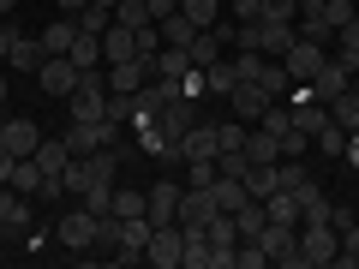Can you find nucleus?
Masks as SVG:
<instances>
[{"mask_svg":"<svg viewBox=\"0 0 359 269\" xmlns=\"http://www.w3.org/2000/svg\"><path fill=\"white\" fill-rule=\"evenodd\" d=\"M264 18H282V25H294V18H299V0H264Z\"/></svg>","mask_w":359,"mask_h":269,"instance_id":"obj_42","label":"nucleus"},{"mask_svg":"<svg viewBox=\"0 0 359 269\" xmlns=\"http://www.w3.org/2000/svg\"><path fill=\"white\" fill-rule=\"evenodd\" d=\"M335 269H359V221L341 228V251H335Z\"/></svg>","mask_w":359,"mask_h":269,"instance_id":"obj_35","label":"nucleus"},{"mask_svg":"<svg viewBox=\"0 0 359 269\" xmlns=\"http://www.w3.org/2000/svg\"><path fill=\"white\" fill-rule=\"evenodd\" d=\"M216 216V198L210 186H180V228H198V221Z\"/></svg>","mask_w":359,"mask_h":269,"instance_id":"obj_14","label":"nucleus"},{"mask_svg":"<svg viewBox=\"0 0 359 269\" xmlns=\"http://www.w3.org/2000/svg\"><path fill=\"white\" fill-rule=\"evenodd\" d=\"M335 60H347L359 72V18H347V25L335 30Z\"/></svg>","mask_w":359,"mask_h":269,"instance_id":"obj_29","label":"nucleus"},{"mask_svg":"<svg viewBox=\"0 0 359 269\" xmlns=\"http://www.w3.org/2000/svg\"><path fill=\"white\" fill-rule=\"evenodd\" d=\"M156 48H162V25H144V30H138V54H144V60H150Z\"/></svg>","mask_w":359,"mask_h":269,"instance_id":"obj_45","label":"nucleus"},{"mask_svg":"<svg viewBox=\"0 0 359 269\" xmlns=\"http://www.w3.org/2000/svg\"><path fill=\"white\" fill-rule=\"evenodd\" d=\"M108 120H114V126H132V96L108 90Z\"/></svg>","mask_w":359,"mask_h":269,"instance_id":"obj_40","label":"nucleus"},{"mask_svg":"<svg viewBox=\"0 0 359 269\" xmlns=\"http://www.w3.org/2000/svg\"><path fill=\"white\" fill-rule=\"evenodd\" d=\"M138 54V30H126V25H108L102 30V60L114 66V60H132Z\"/></svg>","mask_w":359,"mask_h":269,"instance_id":"obj_18","label":"nucleus"},{"mask_svg":"<svg viewBox=\"0 0 359 269\" xmlns=\"http://www.w3.org/2000/svg\"><path fill=\"white\" fill-rule=\"evenodd\" d=\"M210 198H216V209H228V216H233V209H240L252 192H245V186H240L233 174H216V179H210Z\"/></svg>","mask_w":359,"mask_h":269,"instance_id":"obj_22","label":"nucleus"},{"mask_svg":"<svg viewBox=\"0 0 359 269\" xmlns=\"http://www.w3.org/2000/svg\"><path fill=\"white\" fill-rule=\"evenodd\" d=\"M6 96H13V78H6V66H0V108H6Z\"/></svg>","mask_w":359,"mask_h":269,"instance_id":"obj_48","label":"nucleus"},{"mask_svg":"<svg viewBox=\"0 0 359 269\" xmlns=\"http://www.w3.org/2000/svg\"><path fill=\"white\" fill-rule=\"evenodd\" d=\"M216 120H198L186 138H180V162H216Z\"/></svg>","mask_w":359,"mask_h":269,"instance_id":"obj_11","label":"nucleus"},{"mask_svg":"<svg viewBox=\"0 0 359 269\" xmlns=\"http://www.w3.org/2000/svg\"><path fill=\"white\" fill-rule=\"evenodd\" d=\"M353 78H359V72H353V66H347V60H323L318 72H311V84H306V90H311V96H318V102H330V96H341V90L353 84Z\"/></svg>","mask_w":359,"mask_h":269,"instance_id":"obj_9","label":"nucleus"},{"mask_svg":"<svg viewBox=\"0 0 359 269\" xmlns=\"http://www.w3.org/2000/svg\"><path fill=\"white\" fill-rule=\"evenodd\" d=\"M264 209H269V221H287V228H299V198L287 192V186H276V192L264 198Z\"/></svg>","mask_w":359,"mask_h":269,"instance_id":"obj_25","label":"nucleus"},{"mask_svg":"<svg viewBox=\"0 0 359 269\" xmlns=\"http://www.w3.org/2000/svg\"><path fill=\"white\" fill-rule=\"evenodd\" d=\"M72 18H78V30H90V36H102V30L114 25V13H108V6H96V0H90L84 13H72Z\"/></svg>","mask_w":359,"mask_h":269,"instance_id":"obj_33","label":"nucleus"},{"mask_svg":"<svg viewBox=\"0 0 359 269\" xmlns=\"http://www.w3.org/2000/svg\"><path fill=\"white\" fill-rule=\"evenodd\" d=\"M222 102H228V114H233V120H245V126H257V120H264V108L276 102V96H269L264 84H252V78H240V84H233L228 96H222Z\"/></svg>","mask_w":359,"mask_h":269,"instance_id":"obj_4","label":"nucleus"},{"mask_svg":"<svg viewBox=\"0 0 359 269\" xmlns=\"http://www.w3.org/2000/svg\"><path fill=\"white\" fill-rule=\"evenodd\" d=\"M257 245H264V257L276 269H306L299 263V228H287V221H269V228L257 233Z\"/></svg>","mask_w":359,"mask_h":269,"instance_id":"obj_3","label":"nucleus"},{"mask_svg":"<svg viewBox=\"0 0 359 269\" xmlns=\"http://www.w3.org/2000/svg\"><path fill=\"white\" fill-rule=\"evenodd\" d=\"M192 36H198V25H192V18H186V13L162 18V42H168V48H186V42H192Z\"/></svg>","mask_w":359,"mask_h":269,"instance_id":"obj_31","label":"nucleus"},{"mask_svg":"<svg viewBox=\"0 0 359 269\" xmlns=\"http://www.w3.org/2000/svg\"><path fill=\"white\" fill-rule=\"evenodd\" d=\"M335 251H341V233L330 221H299V263L306 269H335Z\"/></svg>","mask_w":359,"mask_h":269,"instance_id":"obj_1","label":"nucleus"},{"mask_svg":"<svg viewBox=\"0 0 359 269\" xmlns=\"http://www.w3.org/2000/svg\"><path fill=\"white\" fill-rule=\"evenodd\" d=\"M13 167H18V156H6V150H0V186L13 179Z\"/></svg>","mask_w":359,"mask_h":269,"instance_id":"obj_47","label":"nucleus"},{"mask_svg":"<svg viewBox=\"0 0 359 269\" xmlns=\"http://www.w3.org/2000/svg\"><path fill=\"white\" fill-rule=\"evenodd\" d=\"M318 18H323L330 30H341L347 18H353V0H323V13H318Z\"/></svg>","mask_w":359,"mask_h":269,"instance_id":"obj_39","label":"nucleus"},{"mask_svg":"<svg viewBox=\"0 0 359 269\" xmlns=\"http://www.w3.org/2000/svg\"><path fill=\"white\" fill-rule=\"evenodd\" d=\"M66 60H72L78 72H84V66H108V60H102V36L78 30V36H72V48H66Z\"/></svg>","mask_w":359,"mask_h":269,"instance_id":"obj_21","label":"nucleus"},{"mask_svg":"<svg viewBox=\"0 0 359 269\" xmlns=\"http://www.w3.org/2000/svg\"><path fill=\"white\" fill-rule=\"evenodd\" d=\"M36 144H42L36 120H25V114L0 120V150H6V156H36Z\"/></svg>","mask_w":359,"mask_h":269,"instance_id":"obj_8","label":"nucleus"},{"mask_svg":"<svg viewBox=\"0 0 359 269\" xmlns=\"http://www.w3.org/2000/svg\"><path fill=\"white\" fill-rule=\"evenodd\" d=\"M144 216H150V228L180 221V179H156L150 192H144Z\"/></svg>","mask_w":359,"mask_h":269,"instance_id":"obj_6","label":"nucleus"},{"mask_svg":"<svg viewBox=\"0 0 359 269\" xmlns=\"http://www.w3.org/2000/svg\"><path fill=\"white\" fill-rule=\"evenodd\" d=\"M30 204H36V198H25L18 186H0V228L13 233V240L30 228Z\"/></svg>","mask_w":359,"mask_h":269,"instance_id":"obj_12","label":"nucleus"},{"mask_svg":"<svg viewBox=\"0 0 359 269\" xmlns=\"http://www.w3.org/2000/svg\"><path fill=\"white\" fill-rule=\"evenodd\" d=\"M216 174H222L216 162H186V186H210Z\"/></svg>","mask_w":359,"mask_h":269,"instance_id":"obj_43","label":"nucleus"},{"mask_svg":"<svg viewBox=\"0 0 359 269\" xmlns=\"http://www.w3.org/2000/svg\"><path fill=\"white\" fill-rule=\"evenodd\" d=\"M330 120L341 132H359V84H347L341 96H330Z\"/></svg>","mask_w":359,"mask_h":269,"instance_id":"obj_19","label":"nucleus"},{"mask_svg":"<svg viewBox=\"0 0 359 269\" xmlns=\"http://www.w3.org/2000/svg\"><path fill=\"white\" fill-rule=\"evenodd\" d=\"M150 78H186V48H156L150 54Z\"/></svg>","mask_w":359,"mask_h":269,"instance_id":"obj_26","label":"nucleus"},{"mask_svg":"<svg viewBox=\"0 0 359 269\" xmlns=\"http://www.w3.org/2000/svg\"><path fill=\"white\" fill-rule=\"evenodd\" d=\"M144 6H150V18H156V25H162V18H174V13H180V0H144Z\"/></svg>","mask_w":359,"mask_h":269,"instance_id":"obj_46","label":"nucleus"},{"mask_svg":"<svg viewBox=\"0 0 359 269\" xmlns=\"http://www.w3.org/2000/svg\"><path fill=\"white\" fill-rule=\"evenodd\" d=\"M36 84L48 90V96H60V102H66V96L78 90V66L66 60V54H48V60H42V72H36Z\"/></svg>","mask_w":359,"mask_h":269,"instance_id":"obj_10","label":"nucleus"},{"mask_svg":"<svg viewBox=\"0 0 359 269\" xmlns=\"http://www.w3.org/2000/svg\"><path fill=\"white\" fill-rule=\"evenodd\" d=\"M18 36H25V30H18V13H13V18H0V66H6V54H13Z\"/></svg>","mask_w":359,"mask_h":269,"instance_id":"obj_41","label":"nucleus"},{"mask_svg":"<svg viewBox=\"0 0 359 269\" xmlns=\"http://www.w3.org/2000/svg\"><path fill=\"white\" fill-rule=\"evenodd\" d=\"M323 60H330V54H323V42H306V36H294V48L282 54V66H287V78H294V84H311V72H318Z\"/></svg>","mask_w":359,"mask_h":269,"instance_id":"obj_7","label":"nucleus"},{"mask_svg":"<svg viewBox=\"0 0 359 269\" xmlns=\"http://www.w3.org/2000/svg\"><path fill=\"white\" fill-rule=\"evenodd\" d=\"M222 6H228L233 25H257V18H264V0H222Z\"/></svg>","mask_w":359,"mask_h":269,"instance_id":"obj_38","label":"nucleus"},{"mask_svg":"<svg viewBox=\"0 0 359 269\" xmlns=\"http://www.w3.org/2000/svg\"><path fill=\"white\" fill-rule=\"evenodd\" d=\"M233 269H269L264 245H257V240H240V245H233Z\"/></svg>","mask_w":359,"mask_h":269,"instance_id":"obj_34","label":"nucleus"},{"mask_svg":"<svg viewBox=\"0 0 359 269\" xmlns=\"http://www.w3.org/2000/svg\"><path fill=\"white\" fill-rule=\"evenodd\" d=\"M252 84H264L269 96H276V102H287V96H294V78H287V66H282V60H264Z\"/></svg>","mask_w":359,"mask_h":269,"instance_id":"obj_20","label":"nucleus"},{"mask_svg":"<svg viewBox=\"0 0 359 269\" xmlns=\"http://www.w3.org/2000/svg\"><path fill=\"white\" fill-rule=\"evenodd\" d=\"M36 36H42V48H48V54H66V48H72V36H78V18L72 13H54Z\"/></svg>","mask_w":359,"mask_h":269,"instance_id":"obj_17","label":"nucleus"},{"mask_svg":"<svg viewBox=\"0 0 359 269\" xmlns=\"http://www.w3.org/2000/svg\"><path fill=\"white\" fill-rule=\"evenodd\" d=\"M6 240H13V233H6V228H0V245H6Z\"/></svg>","mask_w":359,"mask_h":269,"instance_id":"obj_52","label":"nucleus"},{"mask_svg":"<svg viewBox=\"0 0 359 269\" xmlns=\"http://www.w3.org/2000/svg\"><path fill=\"white\" fill-rule=\"evenodd\" d=\"M54 240H60L66 251H78V257H90V251H96V216H90L84 204H78V209H66V216L54 221Z\"/></svg>","mask_w":359,"mask_h":269,"instance_id":"obj_2","label":"nucleus"},{"mask_svg":"<svg viewBox=\"0 0 359 269\" xmlns=\"http://www.w3.org/2000/svg\"><path fill=\"white\" fill-rule=\"evenodd\" d=\"M245 156H252V162H282V138L264 132V126H252L245 132Z\"/></svg>","mask_w":359,"mask_h":269,"instance_id":"obj_23","label":"nucleus"},{"mask_svg":"<svg viewBox=\"0 0 359 269\" xmlns=\"http://www.w3.org/2000/svg\"><path fill=\"white\" fill-rule=\"evenodd\" d=\"M353 84H359V78H353Z\"/></svg>","mask_w":359,"mask_h":269,"instance_id":"obj_53","label":"nucleus"},{"mask_svg":"<svg viewBox=\"0 0 359 269\" xmlns=\"http://www.w3.org/2000/svg\"><path fill=\"white\" fill-rule=\"evenodd\" d=\"M66 162H72V150H66V138H42V144H36V167H42V174H60Z\"/></svg>","mask_w":359,"mask_h":269,"instance_id":"obj_28","label":"nucleus"},{"mask_svg":"<svg viewBox=\"0 0 359 269\" xmlns=\"http://www.w3.org/2000/svg\"><path fill=\"white\" fill-rule=\"evenodd\" d=\"M54 6H60V13H84L90 0H54Z\"/></svg>","mask_w":359,"mask_h":269,"instance_id":"obj_49","label":"nucleus"},{"mask_svg":"<svg viewBox=\"0 0 359 269\" xmlns=\"http://www.w3.org/2000/svg\"><path fill=\"white\" fill-rule=\"evenodd\" d=\"M359 221V204H330V228L341 233V228H353Z\"/></svg>","mask_w":359,"mask_h":269,"instance_id":"obj_44","label":"nucleus"},{"mask_svg":"<svg viewBox=\"0 0 359 269\" xmlns=\"http://www.w3.org/2000/svg\"><path fill=\"white\" fill-rule=\"evenodd\" d=\"M42 60H48V48H42V36H18L13 54H6V72H42Z\"/></svg>","mask_w":359,"mask_h":269,"instance_id":"obj_16","label":"nucleus"},{"mask_svg":"<svg viewBox=\"0 0 359 269\" xmlns=\"http://www.w3.org/2000/svg\"><path fill=\"white\" fill-rule=\"evenodd\" d=\"M180 251H186V228H180V221H168V228H150V245H144V263L180 269Z\"/></svg>","mask_w":359,"mask_h":269,"instance_id":"obj_5","label":"nucleus"},{"mask_svg":"<svg viewBox=\"0 0 359 269\" xmlns=\"http://www.w3.org/2000/svg\"><path fill=\"white\" fill-rule=\"evenodd\" d=\"M96 6H108V13H114V6H120V0H96Z\"/></svg>","mask_w":359,"mask_h":269,"instance_id":"obj_51","label":"nucleus"},{"mask_svg":"<svg viewBox=\"0 0 359 269\" xmlns=\"http://www.w3.org/2000/svg\"><path fill=\"white\" fill-rule=\"evenodd\" d=\"M114 25L144 30V25H156V18H150V6H144V0H120V6H114Z\"/></svg>","mask_w":359,"mask_h":269,"instance_id":"obj_32","label":"nucleus"},{"mask_svg":"<svg viewBox=\"0 0 359 269\" xmlns=\"http://www.w3.org/2000/svg\"><path fill=\"white\" fill-rule=\"evenodd\" d=\"M18 13V0H0V18H13Z\"/></svg>","mask_w":359,"mask_h":269,"instance_id":"obj_50","label":"nucleus"},{"mask_svg":"<svg viewBox=\"0 0 359 269\" xmlns=\"http://www.w3.org/2000/svg\"><path fill=\"white\" fill-rule=\"evenodd\" d=\"M114 216H144V192L138 186H114Z\"/></svg>","mask_w":359,"mask_h":269,"instance_id":"obj_37","label":"nucleus"},{"mask_svg":"<svg viewBox=\"0 0 359 269\" xmlns=\"http://www.w3.org/2000/svg\"><path fill=\"white\" fill-rule=\"evenodd\" d=\"M306 150H311V138H306L299 126H287V132H282V162H306Z\"/></svg>","mask_w":359,"mask_h":269,"instance_id":"obj_36","label":"nucleus"},{"mask_svg":"<svg viewBox=\"0 0 359 269\" xmlns=\"http://www.w3.org/2000/svg\"><path fill=\"white\" fill-rule=\"evenodd\" d=\"M222 54H228V42H222L216 30H198V36L186 42V72H204V66H216Z\"/></svg>","mask_w":359,"mask_h":269,"instance_id":"obj_15","label":"nucleus"},{"mask_svg":"<svg viewBox=\"0 0 359 269\" xmlns=\"http://www.w3.org/2000/svg\"><path fill=\"white\" fill-rule=\"evenodd\" d=\"M276 167H282V162H252V167L240 174V186H245L252 198H269V192H276Z\"/></svg>","mask_w":359,"mask_h":269,"instance_id":"obj_24","label":"nucleus"},{"mask_svg":"<svg viewBox=\"0 0 359 269\" xmlns=\"http://www.w3.org/2000/svg\"><path fill=\"white\" fill-rule=\"evenodd\" d=\"M347 144H353V132H341L335 120H323V132H311V150L323 156H347Z\"/></svg>","mask_w":359,"mask_h":269,"instance_id":"obj_27","label":"nucleus"},{"mask_svg":"<svg viewBox=\"0 0 359 269\" xmlns=\"http://www.w3.org/2000/svg\"><path fill=\"white\" fill-rule=\"evenodd\" d=\"M144 84H150V60H144V54L108 66V90H120V96H132V90H144Z\"/></svg>","mask_w":359,"mask_h":269,"instance_id":"obj_13","label":"nucleus"},{"mask_svg":"<svg viewBox=\"0 0 359 269\" xmlns=\"http://www.w3.org/2000/svg\"><path fill=\"white\" fill-rule=\"evenodd\" d=\"M180 13L192 18V25H198V30H210V25H216V18H222V13H228V6H222V0H180Z\"/></svg>","mask_w":359,"mask_h":269,"instance_id":"obj_30","label":"nucleus"}]
</instances>
